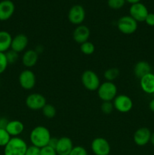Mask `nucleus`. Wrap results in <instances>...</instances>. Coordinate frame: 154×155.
<instances>
[{
  "label": "nucleus",
  "mask_w": 154,
  "mask_h": 155,
  "mask_svg": "<svg viewBox=\"0 0 154 155\" xmlns=\"http://www.w3.org/2000/svg\"><path fill=\"white\" fill-rule=\"evenodd\" d=\"M42 111L44 116L46 118H48V119H51V118L54 117L56 114H57L55 107L50 104H45L43 107V108L42 109Z\"/></svg>",
  "instance_id": "obj_23"
},
{
  "label": "nucleus",
  "mask_w": 154,
  "mask_h": 155,
  "mask_svg": "<svg viewBox=\"0 0 154 155\" xmlns=\"http://www.w3.org/2000/svg\"><path fill=\"white\" fill-rule=\"evenodd\" d=\"M46 104V98L42 94L32 93L26 98V105L30 110H42Z\"/></svg>",
  "instance_id": "obj_9"
},
{
  "label": "nucleus",
  "mask_w": 154,
  "mask_h": 155,
  "mask_svg": "<svg viewBox=\"0 0 154 155\" xmlns=\"http://www.w3.org/2000/svg\"><path fill=\"white\" fill-rule=\"evenodd\" d=\"M29 43L28 37L25 34L20 33L12 39L11 49L16 51L17 53L22 52L26 49Z\"/></svg>",
  "instance_id": "obj_16"
},
{
  "label": "nucleus",
  "mask_w": 154,
  "mask_h": 155,
  "mask_svg": "<svg viewBox=\"0 0 154 155\" xmlns=\"http://www.w3.org/2000/svg\"><path fill=\"white\" fill-rule=\"evenodd\" d=\"M151 73V67L149 63L144 61H138L134 68V74L137 78L141 79L146 74Z\"/></svg>",
  "instance_id": "obj_20"
},
{
  "label": "nucleus",
  "mask_w": 154,
  "mask_h": 155,
  "mask_svg": "<svg viewBox=\"0 0 154 155\" xmlns=\"http://www.w3.org/2000/svg\"><path fill=\"white\" fill-rule=\"evenodd\" d=\"M13 37L7 31H0V52L5 53L11 49Z\"/></svg>",
  "instance_id": "obj_21"
},
{
  "label": "nucleus",
  "mask_w": 154,
  "mask_h": 155,
  "mask_svg": "<svg viewBox=\"0 0 154 155\" xmlns=\"http://www.w3.org/2000/svg\"><path fill=\"white\" fill-rule=\"evenodd\" d=\"M120 74V71L118 68H110V69L107 70V71L104 72V78L107 80V81L109 82H113V80H116L118 77L119 76Z\"/></svg>",
  "instance_id": "obj_22"
},
{
  "label": "nucleus",
  "mask_w": 154,
  "mask_h": 155,
  "mask_svg": "<svg viewBox=\"0 0 154 155\" xmlns=\"http://www.w3.org/2000/svg\"><path fill=\"white\" fill-rule=\"evenodd\" d=\"M69 155H88V152L85 148L82 146L73 147Z\"/></svg>",
  "instance_id": "obj_30"
},
{
  "label": "nucleus",
  "mask_w": 154,
  "mask_h": 155,
  "mask_svg": "<svg viewBox=\"0 0 154 155\" xmlns=\"http://www.w3.org/2000/svg\"><path fill=\"white\" fill-rule=\"evenodd\" d=\"M57 142H58V138L51 137V139H50L48 145L55 149L56 146H57Z\"/></svg>",
  "instance_id": "obj_34"
},
{
  "label": "nucleus",
  "mask_w": 154,
  "mask_h": 155,
  "mask_svg": "<svg viewBox=\"0 0 154 155\" xmlns=\"http://www.w3.org/2000/svg\"><path fill=\"white\" fill-rule=\"evenodd\" d=\"M137 22L130 15L122 16L117 22V27L121 33L126 35L134 33L137 30Z\"/></svg>",
  "instance_id": "obj_5"
},
{
  "label": "nucleus",
  "mask_w": 154,
  "mask_h": 155,
  "mask_svg": "<svg viewBox=\"0 0 154 155\" xmlns=\"http://www.w3.org/2000/svg\"><path fill=\"white\" fill-rule=\"evenodd\" d=\"M140 85L143 92L152 95L154 93V74L150 73L140 79Z\"/></svg>",
  "instance_id": "obj_19"
},
{
  "label": "nucleus",
  "mask_w": 154,
  "mask_h": 155,
  "mask_svg": "<svg viewBox=\"0 0 154 155\" xmlns=\"http://www.w3.org/2000/svg\"><path fill=\"white\" fill-rule=\"evenodd\" d=\"M72 148L73 144L71 139L66 136H63L58 139L55 150L57 155H69Z\"/></svg>",
  "instance_id": "obj_15"
},
{
  "label": "nucleus",
  "mask_w": 154,
  "mask_h": 155,
  "mask_svg": "<svg viewBox=\"0 0 154 155\" xmlns=\"http://www.w3.org/2000/svg\"><path fill=\"white\" fill-rule=\"evenodd\" d=\"M25 155H41L40 154V148H37L36 146H29L26 151Z\"/></svg>",
  "instance_id": "obj_32"
},
{
  "label": "nucleus",
  "mask_w": 154,
  "mask_h": 155,
  "mask_svg": "<svg viewBox=\"0 0 154 155\" xmlns=\"http://www.w3.org/2000/svg\"><path fill=\"white\" fill-rule=\"evenodd\" d=\"M125 0H107V5L110 8L118 10L125 5Z\"/></svg>",
  "instance_id": "obj_26"
},
{
  "label": "nucleus",
  "mask_w": 154,
  "mask_h": 155,
  "mask_svg": "<svg viewBox=\"0 0 154 155\" xmlns=\"http://www.w3.org/2000/svg\"><path fill=\"white\" fill-rule=\"evenodd\" d=\"M149 107L150 109V110H152V112H154V98L150 101L149 104Z\"/></svg>",
  "instance_id": "obj_36"
},
{
  "label": "nucleus",
  "mask_w": 154,
  "mask_h": 155,
  "mask_svg": "<svg viewBox=\"0 0 154 155\" xmlns=\"http://www.w3.org/2000/svg\"><path fill=\"white\" fill-rule=\"evenodd\" d=\"M98 95L103 101H113L117 95V87L113 82H104L98 88Z\"/></svg>",
  "instance_id": "obj_3"
},
{
  "label": "nucleus",
  "mask_w": 154,
  "mask_h": 155,
  "mask_svg": "<svg viewBox=\"0 0 154 155\" xmlns=\"http://www.w3.org/2000/svg\"><path fill=\"white\" fill-rule=\"evenodd\" d=\"M145 22L146 24L150 27H154V14L153 13H149L146 16V19H145Z\"/></svg>",
  "instance_id": "obj_33"
},
{
  "label": "nucleus",
  "mask_w": 154,
  "mask_h": 155,
  "mask_svg": "<svg viewBox=\"0 0 154 155\" xmlns=\"http://www.w3.org/2000/svg\"><path fill=\"white\" fill-rule=\"evenodd\" d=\"M80 50L85 55H91L95 52V46L92 42L87 41L80 45Z\"/></svg>",
  "instance_id": "obj_24"
},
{
  "label": "nucleus",
  "mask_w": 154,
  "mask_h": 155,
  "mask_svg": "<svg viewBox=\"0 0 154 155\" xmlns=\"http://www.w3.org/2000/svg\"><path fill=\"white\" fill-rule=\"evenodd\" d=\"M8 123V120L6 118H1V120H0V127L5 129Z\"/></svg>",
  "instance_id": "obj_35"
},
{
  "label": "nucleus",
  "mask_w": 154,
  "mask_h": 155,
  "mask_svg": "<svg viewBox=\"0 0 154 155\" xmlns=\"http://www.w3.org/2000/svg\"><path fill=\"white\" fill-rule=\"evenodd\" d=\"M149 142L152 144V145L154 146V133H151V136H150V140H149Z\"/></svg>",
  "instance_id": "obj_38"
},
{
  "label": "nucleus",
  "mask_w": 154,
  "mask_h": 155,
  "mask_svg": "<svg viewBox=\"0 0 154 155\" xmlns=\"http://www.w3.org/2000/svg\"><path fill=\"white\" fill-rule=\"evenodd\" d=\"M0 120H1V117H0Z\"/></svg>",
  "instance_id": "obj_40"
},
{
  "label": "nucleus",
  "mask_w": 154,
  "mask_h": 155,
  "mask_svg": "<svg viewBox=\"0 0 154 155\" xmlns=\"http://www.w3.org/2000/svg\"><path fill=\"white\" fill-rule=\"evenodd\" d=\"M38 60H39V54L36 52V50H27L23 54L22 63L27 68H31L35 66Z\"/></svg>",
  "instance_id": "obj_18"
},
{
  "label": "nucleus",
  "mask_w": 154,
  "mask_h": 155,
  "mask_svg": "<svg viewBox=\"0 0 154 155\" xmlns=\"http://www.w3.org/2000/svg\"><path fill=\"white\" fill-rule=\"evenodd\" d=\"M36 78L34 73L30 70L23 71L19 75L20 86L25 90H30L36 86Z\"/></svg>",
  "instance_id": "obj_10"
},
{
  "label": "nucleus",
  "mask_w": 154,
  "mask_h": 155,
  "mask_svg": "<svg viewBox=\"0 0 154 155\" xmlns=\"http://www.w3.org/2000/svg\"><path fill=\"white\" fill-rule=\"evenodd\" d=\"M152 95H153V96H154V93H153V94H152Z\"/></svg>",
  "instance_id": "obj_39"
},
{
  "label": "nucleus",
  "mask_w": 154,
  "mask_h": 155,
  "mask_svg": "<svg viewBox=\"0 0 154 155\" xmlns=\"http://www.w3.org/2000/svg\"><path fill=\"white\" fill-rule=\"evenodd\" d=\"M8 64L5 53L0 52V74H3L6 71Z\"/></svg>",
  "instance_id": "obj_28"
},
{
  "label": "nucleus",
  "mask_w": 154,
  "mask_h": 155,
  "mask_svg": "<svg viewBox=\"0 0 154 155\" xmlns=\"http://www.w3.org/2000/svg\"><path fill=\"white\" fill-rule=\"evenodd\" d=\"M127 2L130 3L131 5L134 4V3H137V2H140V0H125Z\"/></svg>",
  "instance_id": "obj_37"
},
{
  "label": "nucleus",
  "mask_w": 154,
  "mask_h": 155,
  "mask_svg": "<svg viewBox=\"0 0 154 155\" xmlns=\"http://www.w3.org/2000/svg\"><path fill=\"white\" fill-rule=\"evenodd\" d=\"M5 130L11 137H18L24 132V125L21 121L14 120L8 121Z\"/></svg>",
  "instance_id": "obj_17"
},
{
  "label": "nucleus",
  "mask_w": 154,
  "mask_h": 155,
  "mask_svg": "<svg viewBox=\"0 0 154 155\" xmlns=\"http://www.w3.org/2000/svg\"><path fill=\"white\" fill-rule=\"evenodd\" d=\"M151 132L146 127H141L135 131L134 134V142L138 146H144L150 140Z\"/></svg>",
  "instance_id": "obj_13"
},
{
  "label": "nucleus",
  "mask_w": 154,
  "mask_h": 155,
  "mask_svg": "<svg viewBox=\"0 0 154 155\" xmlns=\"http://www.w3.org/2000/svg\"><path fill=\"white\" fill-rule=\"evenodd\" d=\"M90 34L91 32L88 27L87 26L81 24L75 27L73 33H72V36H73L74 41L81 45V44L88 41Z\"/></svg>",
  "instance_id": "obj_14"
},
{
  "label": "nucleus",
  "mask_w": 154,
  "mask_h": 155,
  "mask_svg": "<svg viewBox=\"0 0 154 155\" xmlns=\"http://www.w3.org/2000/svg\"><path fill=\"white\" fill-rule=\"evenodd\" d=\"M15 10L14 4L11 0L0 2V21H5L10 19Z\"/></svg>",
  "instance_id": "obj_12"
},
{
  "label": "nucleus",
  "mask_w": 154,
  "mask_h": 155,
  "mask_svg": "<svg viewBox=\"0 0 154 155\" xmlns=\"http://www.w3.org/2000/svg\"><path fill=\"white\" fill-rule=\"evenodd\" d=\"M82 83L87 90L94 92L98 90L101 85V80L98 74L93 71L87 70L82 74Z\"/></svg>",
  "instance_id": "obj_4"
},
{
  "label": "nucleus",
  "mask_w": 154,
  "mask_h": 155,
  "mask_svg": "<svg viewBox=\"0 0 154 155\" xmlns=\"http://www.w3.org/2000/svg\"><path fill=\"white\" fill-rule=\"evenodd\" d=\"M149 14L147 8L141 2L132 4L129 8V15L137 22L145 21L146 16Z\"/></svg>",
  "instance_id": "obj_11"
},
{
  "label": "nucleus",
  "mask_w": 154,
  "mask_h": 155,
  "mask_svg": "<svg viewBox=\"0 0 154 155\" xmlns=\"http://www.w3.org/2000/svg\"><path fill=\"white\" fill-rule=\"evenodd\" d=\"M91 148L95 155H109L111 149L108 141L102 137L95 138L92 141Z\"/></svg>",
  "instance_id": "obj_8"
},
{
  "label": "nucleus",
  "mask_w": 154,
  "mask_h": 155,
  "mask_svg": "<svg viewBox=\"0 0 154 155\" xmlns=\"http://www.w3.org/2000/svg\"><path fill=\"white\" fill-rule=\"evenodd\" d=\"M5 55L8 64L15 63L18 59V53H17L16 51H13L11 49L8 50L7 52H5Z\"/></svg>",
  "instance_id": "obj_29"
},
{
  "label": "nucleus",
  "mask_w": 154,
  "mask_h": 155,
  "mask_svg": "<svg viewBox=\"0 0 154 155\" xmlns=\"http://www.w3.org/2000/svg\"><path fill=\"white\" fill-rule=\"evenodd\" d=\"M51 138L49 130L44 126H38L33 129L30 134V140L32 145L39 148L47 146Z\"/></svg>",
  "instance_id": "obj_1"
},
{
  "label": "nucleus",
  "mask_w": 154,
  "mask_h": 155,
  "mask_svg": "<svg viewBox=\"0 0 154 155\" xmlns=\"http://www.w3.org/2000/svg\"><path fill=\"white\" fill-rule=\"evenodd\" d=\"M101 109L104 114H110L114 109L113 103L112 101H103L101 105Z\"/></svg>",
  "instance_id": "obj_27"
},
{
  "label": "nucleus",
  "mask_w": 154,
  "mask_h": 155,
  "mask_svg": "<svg viewBox=\"0 0 154 155\" xmlns=\"http://www.w3.org/2000/svg\"><path fill=\"white\" fill-rule=\"evenodd\" d=\"M11 139V136L8 134L5 129L0 127V147L5 146Z\"/></svg>",
  "instance_id": "obj_25"
},
{
  "label": "nucleus",
  "mask_w": 154,
  "mask_h": 155,
  "mask_svg": "<svg viewBox=\"0 0 154 155\" xmlns=\"http://www.w3.org/2000/svg\"><path fill=\"white\" fill-rule=\"evenodd\" d=\"M40 154L41 155H57L56 150L54 149V148H51V147L48 146V145L40 148Z\"/></svg>",
  "instance_id": "obj_31"
},
{
  "label": "nucleus",
  "mask_w": 154,
  "mask_h": 155,
  "mask_svg": "<svg viewBox=\"0 0 154 155\" xmlns=\"http://www.w3.org/2000/svg\"><path fill=\"white\" fill-rule=\"evenodd\" d=\"M85 19V11L80 5L72 6L68 12V20L74 25H81Z\"/></svg>",
  "instance_id": "obj_6"
},
{
  "label": "nucleus",
  "mask_w": 154,
  "mask_h": 155,
  "mask_svg": "<svg viewBox=\"0 0 154 155\" xmlns=\"http://www.w3.org/2000/svg\"><path fill=\"white\" fill-rule=\"evenodd\" d=\"M27 144L20 137H11L8 143L4 147V155H25Z\"/></svg>",
  "instance_id": "obj_2"
},
{
  "label": "nucleus",
  "mask_w": 154,
  "mask_h": 155,
  "mask_svg": "<svg viewBox=\"0 0 154 155\" xmlns=\"http://www.w3.org/2000/svg\"><path fill=\"white\" fill-rule=\"evenodd\" d=\"M114 109L120 113H128L132 109L133 101L129 96L126 95H118L113 100Z\"/></svg>",
  "instance_id": "obj_7"
}]
</instances>
